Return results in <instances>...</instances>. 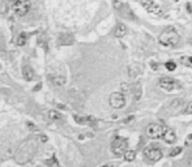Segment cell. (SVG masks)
<instances>
[{
    "instance_id": "2e32d148",
    "label": "cell",
    "mask_w": 192,
    "mask_h": 167,
    "mask_svg": "<svg viewBox=\"0 0 192 167\" xmlns=\"http://www.w3.org/2000/svg\"><path fill=\"white\" fill-rule=\"evenodd\" d=\"M182 104H183V99H179V98H178V99H174V101H172V102L170 103V107H171L172 110L178 111L179 108H181Z\"/></svg>"
},
{
    "instance_id": "7a4b0ae2",
    "label": "cell",
    "mask_w": 192,
    "mask_h": 167,
    "mask_svg": "<svg viewBox=\"0 0 192 167\" xmlns=\"http://www.w3.org/2000/svg\"><path fill=\"white\" fill-rule=\"evenodd\" d=\"M166 128L163 123H150V124L146 127V136H148L149 138H153V140H156V138H159V137H162L163 133L166 132Z\"/></svg>"
},
{
    "instance_id": "e0dca14e",
    "label": "cell",
    "mask_w": 192,
    "mask_h": 167,
    "mask_svg": "<svg viewBox=\"0 0 192 167\" xmlns=\"http://www.w3.org/2000/svg\"><path fill=\"white\" fill-rule=\"evenodd\" d=\"M182 152H183L182 146H175V147H172V149L170 150V153H169V157H176L178 154H181Z\"/></svg>"
},
{
    "instance_id": "4316f807",
    "label": "cell",
    "mask_w": 192,
    "mask_h": 167,
    "mask_svg": "<svg viewBox=\"0 0 192 167\" xmlns=\"http://www.w3.org/2000/svg\"><path fill=\"white\" fill-rule=\"evenodd\" d=\"M119 2H124V0H119Z\"/></svg>"
},
{
    "instance_id": "5bb4252c",
    "label": "cell",
    "mask_w": 192,
    "mask_h": 167,
    "mask_svg": "<svg viewBox=\"0 0 192 167\" xmlns=\"http://www.w3.org/2000/svg\"><path fill=\"white\" fill-rule=\"evenodd\" d=\"M123 157H124V160H127V162H132V160H135V158H136V152L128 149L123 154Z\"/></svg>"
},
{
    "instance_id": "d6986e66",
    "label": "cell",
    "mask_w": 192,
    "mask_h": 167,
    "mask_svg": "<svg viewBox=\"0 0 192 167\" xmlns=\"http://www.w3.org/2000/svg\"><path fill=\"white\" fill-rule=\"evenodd\" d=\"M17 45L18 46H25V45H26V34H25V33H21L20 35H18Z\"/></svg>"
},
{
    "instance_id": "cb8c5ba5",
    "label": "cell",
    "mask_w": 192,
    "mask_h": 167,
    "mask_svg": "<svg viewBox=\"0 0 192 167\" xmlns=\"http://www.w3.org/2000/svg\"><path fill=\"white\" fill-rule=\"evenodd\" d=\"M101 167H111V166H108V165H105V166H101Z\"/></svg>"
},
{
    "instance_id": "8992f818",
    "label": "cell",
    "mask_w": 192,
    "mask_h": 167,
    "mask_svg": "<svg viewBox=\"0 0 192 167\" xmlns=\"http://www.w3.org/2000/svg\"><path fill=\"white\" fill-rule=\"evenodd\" d=\"M144 156L146 159H149L150 162H157L163 157V153L161 149H158L156 145H149L144 149Z\"/></svg>"
},
{
    "instance_id": "5b68a950",
    "label": "cell",
    "mask_w": 192,
    "mask_h": 167,
    "mask_svg": "<svg viewBox=\"0 0 192 167\" xmlns=\"http://www.w3.org/2000/svg\"><path fill=\"white\" fill-rule=\"evenodd\" d=\"M140 3L144 7V9L150 15L154 16H162L163 15V9L154 2V0H140Z\"/></svg>"
},
{
    "instance_id": "3957f363",
    "label": "cell",
    "mask_w": 192,
    "mask_h": 167,
    "mask_svg": "<svg viewBox=\"0 0 192 167\" xmlns=\"http://www.w3.org/2000/svg\"><path fill=\"white\" fill-rule=\"evenodd\" d=\"M128 150V140L124 137H117L112 144H111V152L115 154V156H123V154Z\"/></svg>"
},
{
    "instance_id": "8fae6325",
    "label": "cell",
    "mask_w": 192,
    "mask_h": 167,
    "mask_svg": "<svg viewBox=\"0 0 192 167\" xmlns=\"http://www.w3.org/2000/svg\"><path fill=\"white\" fill-rule=\"evenodd\" d=\"M22 77L26 80V81H31L34 78V71L33 68L29 65H24L22 67Z\"/></svg>"
},
{
    "instance_id": "ffe728a7",
    "label": "cell",
    "mask_w": 192,
    "mask_h": 167,
    "mask_svg": "<svg viewBox=\"0 0 192 167\" xmlns=\"http://www.w3.org/2000/svg\"><path fill=\"white\" fill-rule=\"evenodd\" d=\"M183 112H184V114H187V115H192V101L185 104V107H184V111H183Z\"/></svg>"
},
{
    "instance_id": "9a60e30c",
    "label": "cell",
    "mask_w": 192,
    "mask_h": 167,
    "mask_svg": "<svg viewBox=\"0 0 192 167\" xmlns=\"http://www.w3.org/2000/svg\"><path fill=\"white\" fill-rule=\"evenodd\" d=\"M48 117L50 119H53V120H60L62 119V114L57 112V111H55V110H50L48 111Z\"/></svg>"
},
{
    "instance_id": "277c9868",
    "label": "cell",
    "mask_w": 192,
    "mask_h": 167,
    "mask_svg": "<svg viewBox=\"0 0 192 167\" xmlns=\"http://www.w3.org/2000/svg\"><path fill=\"white\" fill-rule=\"evenodd\" d=\"M108 103H110V106L112 108H117V110H120L126 106V97L123 93L120 91H114L110 94V98H108Z\"/></svg>"
},
{
    "instance_id": "603a6c76",
    "label": "cell",
    "mask_w": 192,
    "mask_h": 167,
    "mask_svg": "<svg viewBox=\"0 0 192 167\" xmlns=\"http://www.w3.org/2000/svg\"><path fill=\"white\" fill-rule=\"evenodd\" d=\"M188 159H190V163L192 165V152H191V154H190V158H188Z\"/></svg>"
},
{
    "instance_id": "7c38bea8",
    "label": "cell",
    "mask_w": 192,
    "mask_h": 167,
    "mask_svg": "<svg viewBox=\"0 0 192 167\" xmlns=\"http://www.w3.org/2000/svg\"><path fill=\"white\" fill-rule=\"evenodd\" d=\"M51 81L54 82L55 86H63L64 84H66V78H64L63 76H60V75H57V76L51 77Z\"/></svg>"
},
{
    "instance_id": "4fadbf2b",
    "label": "cell",
    "mask_w": 192,
    "mask_h": 167,
    "mask_svg": "<svg viewBox=\"0 0 192 167\" xmlns=\"http://www.w3.org/2000/svg\"><path fill=\"white\" fill-rule=\"evenodd\" d=\"M181 64L184 67L192 68V56L191 55H184V56H181Z\"/></svg>"
},
{
    "instance_id": "9c48e42d",
    "label": "cell",
    "mask_w": 192,
    "mask_h": 167,
    "mask_svg": "<svg viewBox=\"0 0 192 167\" xmlns=\"http://www.w3.org/2000/svg\"><path fill=\"white\" fill-rule=\"evenodd\" d=\"M162 138L166 144H174V142L176 141V134L172 129H166V132L163 133Z\"/></svg>"
},
{
    "instance_id": "44dd1931",
    "label": "cell",
    "mask_w": 192,
    "mask_h": 167,
    "mask_svg": "<svg viewBox=\"0 0 192 167\" xmlns=\"http://www.w3.org/2000/svg\"><path fill=\"white\" fill-rule=\"evenodd\" d=\"M187 11L190 12V13H192V5L190 3H187Z\"/></svg>"
},
{
    "instance_id": "52a82bcc",
    "label": "cell",
    "mask_w": 192,
    "mask_h": 167,
    "mask_svg": "<svg viewBox=\"0 0 192 167\" xmlns=\"http://www.w3.org/2000/svg\"><path fill=\"white\" fill-rule=\"evenodd\" d=\"M29 9H30V0H17L15 3V13L17 16L28 15Z\"/></svg>"
},
{
    "instance_id": "484cf974",
    "label": "cell",
    "mask_w": 192,
    "mask_h": 167,
    "mask_svg": "<svg viewBox=\"0 0 192 167\" xmlns=\"http://www.w3.org/2000/svg\"><path fill=\"white\" fill-rule=\"evenodd\" d=\"M11 2H13V3H16V2H17V0H11Z\"/></svg>"
},
{
    "instance_id": "30bf717a",
    "label": "cell",
    "mask_w": 192,
    "mask_h": 167,
    "mask_svg": "<svg viewBox=\"0 0 192 167\" xmlns=\"http://www.w3.org/2000/svg\"><path fill=\"white\" fill-rule=\"evenodd\" d=\"M127 34V26L124 25V24H118L117 28H115L114 30V35L117 37V38H123V37H126Z\"/></svg>"
},
{
    "instance_id": "ac0fdd59",
    "label": "cell",
    "mask_w": 192,
    "mask_h": 167,
    "mask_svg": "<svg viewBox=\"0 0 192 167\" xmlns=\"http://www.w3.org/2000/svg\"><path fill=\"white\" fill-rule=\"evenodd\" d=\"M165 67H166V69L172 72V71H175L176 69V63L175 61H172V60H169V61H166L165 63Z\"/></svg>"
},
{
    "instance_id": "d4e9b609",
    "label": "cell",
    "mask_w": 192,
    "mask_h": 167,
    "mask_svg": "<svg viewBox=\"0 0 192 167\" xmlns=\"http://www.w3.org/2000/svg\"><path fill=\"white\" fill-rule=\"evenodd\" d=\"M188 140H192V134H190V137H188Z\"/></svg>"
},
{
    "instance_id": "ba28073f",
    "label": "cell",
    "mask_w": 192,
    "mask_h": 167,
    "mask_svg": "<svg viewBox=\"0 0 192 167\" xmlns=\"http://www.w3.org/2000/svg\"><path fill=\"white\" fill-rule=\"evenodd\" d=\"M176 84L178 82L171 77H162L161 80H159V86L166 91H171L175 88H179V85H176Z\"/></svg>"
},
{
    "instance_id": "7402d4cb",
    "label": "cell",
    "mask_w": 192,
    "mask_h": 167,
    "mask_svg": "<svg viewBox=\"0 0 192 167\" xmlns=\"http://www.w3.org/2000/svg\"><path fill=\"white\" fill-rule=\"evenodd\" d=\"M152 67H153V68H154V69H157V68H158V67H157V64L154 63V61H153V63H152Z\"/></svg>"
},
{
    "instance_id": "6da1fadb",
    "label": "cell",
    "mask_w": 192,
    "mask_h": 167,
    "mask_svg": "<svg viewBox=\"0 0 192 167\" xmlns=\"http://www.w3.org/2000/svg\"><path fill=\"white\" fill-rule=\"evenodd\" d=\"M179 41H181V37H179L176 29L172 26L165 29L158 37L159 45H162L163 47H175L179 43Z\"/></svg>"
}]
</instances>
